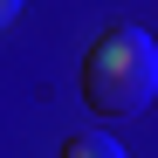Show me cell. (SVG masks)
<instances>
[{
    "mask_svg": "<svg viewBox=\"0 0 158 158\" xmlns=\"http://www.w3.org/2000/svg\"><path fill=\"white\" fill-rule=\"evenodd\" d=\"M158 96V41L144 28H110L83 55V103L96 117H138Z\"/></svg>",
    "mask_w": 158,
    "mask_h": 158,
    "instance_id": "6da1fadb",
    "label": "cell"
},
{
    "mask_svg": "<svg viewBox=\"0 0 158 158\" xmlns=\"http://www.w3.org/2000/svg\"><path fill=\"white\" fill-rule=\"evenodd\" d=\"M62 158H124V144L103 131H76V138H62Z\"/></svg>",
    "mask_w": 158,
    "mask_h": 158,
    "instance_id": "7a4b0ae2",
    "label": "cell"
},
{
    "mask_svg": "<svg viewBox=\"0 0 158 158\" xmlns=\"http://www.w3.org/2000/svg\"><path fill=\"white\" fill-rule=\"evenodd\" d=\"M14 14H21V0H0V28H7V21H14Z\"/></svg>",
    "mask_w": 158,
    "mask_h": 158,
    "instance_id": "3957f363",
    "label": "cell"
}]
</instances>
